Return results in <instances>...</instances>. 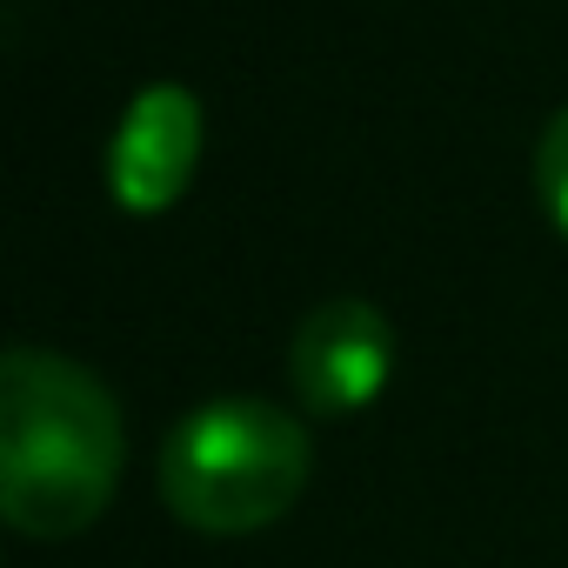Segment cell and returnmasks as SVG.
<instances>
[{"label":"cell","mask_w":568,"mask_h":568,"mask_svg":"<svg viewBox=\"0 0 568 568\" xmlns=\"http://www.w3.org/2000/svg\"><path fill=\"white\" fill-rule=\"evenodd\" d=\"M121 408L94 368L54 348L0 362V515L28 541L88 535L121 488Z\"/></svg>","instance_id":"1"},{"label":"cell","mask_w":568,"mask_h":568,"mask_svg":"<svg viewBox=\"0 0 568 568\" xmlns=\"http://www.w3.org/2000/svg\"><path fill=\"white\" fill-rule=\"evenodd\" d=\"M308 462V428L288 408H267L254 395H214L168 428L154 481L181 528L254 535L302 501Z\"/></svg>","instance_id":"2"},{"label":"cell","mask_w":568,"mask_h":568,"mask_svg":"<svg viewBox=\"0 0 568 568\" xmlns=\"http://www.w3.org/2000/svg\"><path fill=\"white\" fill-rule=\"evenodd\" d=\"M388 375H395V328L375 302L335 295L302 315L288 342V382L308 415L348 422L388 395Z\"/></svg>","instance_id":"3"},{"label":"cell","mask_w":568,"mask_h":568,"mask_svg":"<svg viewBox=\"0 0 568 568\" xmlns=\"http://www.w3.org/2000/svg\"><path fill=\"white\" fill-rule=\"evenodd\" d=\"M201 168V101L181 81H154L128 101L108 141V194L121 214H168Z\"/></svg>","instance_id":"4"},{"label":"cell","mask_w":568,"mask_h":568,"mask_svg":"<svg viewBox=\"0 0 568 568\" xmlns=\"http://www.w3.org/2000/svg\"><path fill=\"white\" fill-rule=\"evenodd\" d=\"M535 201H541V214H548V227L568 241V108L541 128V141H535Z\"/></svg>","instance_id":"5"}]
</instances>
